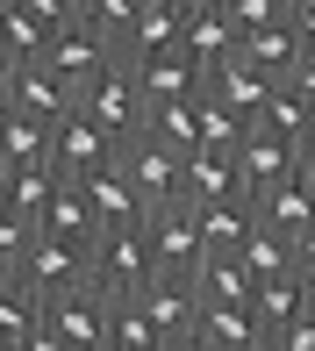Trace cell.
Returning <instances> with one entry per match:
<instances>
[{
	"instance_id": "42",
	"label": "cell",
	"mask_w": 315,
	"mask_h": 351,
	"mask_svg": "<svg viewBox=\"0 0 315 351\" xmlns=\"http://www.w3.org/2000/svg\"><path fill=\"white\" fill-rule=\"evenodd\" d=\"M8 79H14V51L0 43V93H8Z\"/></svg>"
},
{
	"instance_id": "28",
	"label": "cell",
	"mask_w": 315,
	"mask_h": 351,
	"mask_svg": "<svg viewBox=\"0 0 315 351\" xmlns=\"http://www.w3.org/2000/svg\"><path fill=\"white\" fill-rule=\"evenodd\" d=\"M101 344L108 351H165V337L151 330V315H144V301H108V330H101Z\"/></svg>"
},
{
	"instance_id": "47",
	"label": "cell",
	"mask_w": 315,
	"mask_h": 351,
	"mask_svg": "<svg viewBox=\"0 0 315 351\" xmlns=\"http://www.w3.org/2000/svg\"><path fill=\"white\" fill-rule=\"evenodd\" d=\"M0 122H8V93H0Z\"/></svg>"
},
{
	"instance_id": "37",
	"label": "cell",
	"mask_w": 315,
	"mask_h": 351,
	"mask_svg": "<svg viewBox=\"0 0 315 351\" xmlns=\"http://www.w3.org/2000/svg\"><path fill=\"white\" fill-rule=\"evenodd\" d=\"M273 351H315V308H301V315H294V323L273 337Z\"/></svg>"
},
{
	"instance_id": "6",
	"label": "cell",
	"mask_w": 315,
	"mask_h": 351,
	"mask_svg": "<svg viewBox=\"0 0 315 351\" xmlns=\"http://www.w3.org/2000/svg\"><path fill=\"white\" fill-rule=\"evenodd\" d=\"M14 280H22L29 294H36V308H43L51 294L93 280V273H86V244H72V237H43V230H36V244H29V258H22V273H14Z\"/></svg>"
},
{
	"instance_id": "10",
	"label": "cell",
	"mask_w": 315,
	"mask_h": 351,
	"mask_svg": "<svg viewBox=\"0 0 315 351\" xmlns=\"http://www.w3.org/2000/svg\"><path fill=\"white\" fill-rule=\"evenodd\" d=\"M229 158H236V180H244V201H258L265 186L294 180V143L273 136V130H244V143H236Z\"/></svg>"
},
{
	"instance_id": "19",
	"label": "cell",
	"mask_w": 315,
	"mask_h": 351,
	"mask_svg": "<svg viewBox=\"0 0 315 351\" xmlns=\"http://www.w3.org/2000/svg\"><path fill=\"white\" fill-rule=\"evenodd\" d=\"M194 337L229 344V351H265V330L251 323L244 301H201V308H194Z\"/></svg>"
},
{
	"instance_id": "27",
	"label": "cell",
	"mask_w": 315,
	"mask_h": 351,
	"mask_svg": "<svg viewBox=\"0 0 315 351\" xmlns=\"http://www.w3.org/2000/svg\"><path fill=\"white\" fill-rule=\"evenodd\" d=\"M251 222H258V215H251V201H201V208H194L201 251H236Z\"/></svg>"
},
{
	"instance_id": "41",
	"label": "cell",
	"mask_w": 315,
	"mask_h": 351,
	"mask_svg": "<svg viewBox=\"0 0 315 351\" xmlns=\"http://www.w3.org/2000/svg\"><path fill=\"white\" fill-rule=\"evenodd\" d=\"M29 351H72L65 337H51V330H29Z\"/></svg>"
},
{
	"instance_id": "23",
	"label": "cell",
	"mask_w": 315,
	"mask_h": 351,
	"mask_svg": "<svg viewBox=\"0 0 315 351\" xmlns=\"http://www.w3.org/2000/svg\"><path fill=\"white\" fill-rule=\"evenodd\" d=\"M51 194H58V172H51V165H22V172H0V208H8V215H22V222H43Z\"/></svg>"
},
{
	"instance_id": "51",
	"label": "cell",
	"mask_w": 315,
	"mask_h": 351,
	"mask_svg": "<svg viewBox=\"0 0 315 351\" xmlns=\"http://www.w3.org/2000/svg\"><path fill=\"white\" fill-rule=\"evenodd\" d=\"M265 351H273V344H265Z\"/></svg>"
},
{
	"instance_id": "35",
	"label": "cell",
	"mask_w": 315,
	"mask_h": 351,
	"mask_svg": "<svg viewBox=\"0 0 315 351\" xmlns=\"http://www.w3.org/2000/svg\"><path fill=\"white\" fill-rule=\"evenodd\" d=\"M229 22H236V36H251V29H265V22H287V8L279 0H229Z\"/></svg>"
},
{
	"instance_id": "49",
	"label": "cell",
	"mask_w": 315,
	"mask_h": 351,
	"mask_svg": "<svg viewBox=\"0 0 315 351\" xmlns=\"http://www.w3.org/2000/svg\"><path fill=\"white\" fill-rule=\"evenodd\" d=\"M172 8H186V0H172Z\"/></svg>"
},
{
	"instance_id": "14",
	"label": "cell",
	"mask_w": 315,
	"mask_h": 351,
	"mask_svg": "<svg viewBox=\"0 0 315 351\" xmlns=\"http://www.w3.org/2000/svg\"><path fill=\"white\" fill-rule=\"evenodd\" d=\"M8 108L29 115V122H58V115H72V86L29 58V65H14V79H8Z\"/></svg>"
},
{
	"instance_id": "45",
	"label": "cell",
	"mask_w": 315,
	"mask_h": 351,
	"mask_svg": "<svg viewBox=\"0 0 315 351\" xmlns=\"http://www.w3.org/2000/svg\"><path fill=\"white\" fill-rule=\"evenodd\" d=\"M0 351H29V337H0Z\"/></svg>"
},
{
	"instance_id": "8",
	"label": "cell",
	"mask_w": 315,
	"mask_h": 351,
	"mask_svg": "<svg viewBox=\"0 0 315 351\" xmlns=\"http://www.w3.org/2000/svg\"><path fill=\"white\" fill-rule=\"evenodd\" d=\"M108 58H115V51H108V43L93 36L86 22H65V29H51V43L36 51V65H43V72H58V79H65V86L79 93V86H86L93 72L108 65Z\"/></svg>"
},
{
	"instance_id": "43",
	"label": "cell",
	"mask_w": 315,
	"mask_h": 351,
	"mask_svg": "<svg viewBox=\"0 0 315 351\" xmlns=\"http://www.w3.org/2000/svg\"><path fill=\"white\" fill-rule=\"evenodd\" d=\"M294 180H301V194H308V215H315V172H294Z\"/></svg>"
},
{
	"instance_id": "24",
	"label": "cell",
	"mask_w": 315,
	"mask_h": 351,
	"mask_svg": "<svg viewBox=\"0 0 315 351\" xmlns=\"http://www.w3.org/2000/svg\"><path fill=\"white\" fill-rule=\"evenodd\" d=\"M236 265H244L251 280H287V273H294V237H279V230H265V222H251L244 244H236Z\"/></svg>"
},
{
	"instance_id": "46",
	"label": "cell",
	"mask_w": 315,
	"mask_h": 351,
	"mask_svg": "<svg viewBox=\"0 0 315 351\" xmlns=\"http://www.w3.org/2000/svg\"><path fill=\"white\" fill-rule=\"evenodd\" d=\"M186 8H229V0H186Z\"/></svg>"
},
{
	"instance_id": "48",
	"label": "cell",
	"mask_w": 315,
	"mask_h": 351,
	"mask_svg": "<svg viewBox=\"0 0 315 351\" xmlns=\"http://www.w3.org/2000/svg\"><path fill=\"white\" fill-rule=\"evenodd\" d=\"M279 8H294V0H279Z\"/></svg>"
},
{
	"instance_id": "7",
	"label": "cell",
	"mask_w": 315,
	"mask_h": 351,
	"mask_svg": "<svg viewBox=\"0 0 315 351\" xmlns=\"http://www.w3.org/2000/svg\"><path fill=\"white\" fill-rule=\"evenodd\" d=\"M108 158H115V136H108L93 115L72 108V115L51 122V172H58V180H86V172L108 165Z\"/></svg>"
},
{
	"instance_id": "22",
	"label": "cell",
	"mask_w": 315,
	"mask_h": 351,
	"mask_svg": "<svg viewBox=\"0 0 315 351\" xmlns=\"http://www.w3.org/2000/svg\"><path fill=\"white\" fill-rule=\"evenodd\" d=\"M36 230L43 237H72V244H93L101 222H93V208H86V186H79V180H58V194H51V208H43Z\"/></svg>"
},
{
	"instance_id": "18",
	"label": "cell",
	"mask_w": 315,
	"mask_h": 351,
	"mask_svg": "<svg viewBox=\"0 0 315 351\" xmlns=\"http://www.w3.org/2000/svg\"><path fill=\"white\" fill-rule=\"evenodd\" d=\"M136 301H144L151 330H158V337H165V351L194 337V294H186V280H151V287H144V294H136Z\"/></svg>"
},
{
	"instance_id": "25",
	"label": "cell",
	"mask_w": 315,
	"mask_h": 351,
	"mask_svg": "<svg viewBox=\"0 0 315 351\" xmlns=\"http://www.w3.org/2000/svg\"><path fill=\"white\" fill-rule=\"evenodd\" d=\"M22 165H51V122H29L8 108V122H0V172H22Z\"/></svg>"
},
{
	"instance_id": "33",
	"label": "cell",
	"mask_w": 315,
	"mask_h": 351,
	"mask_svg": "<svg viewBox=\"0 0 315 351\" xmlns=\"http://www.w3.org/2000/svg\"><path fill=\"white\" fill-rule=\"evenodd\" d=\"M144 130L165 143V151H194V101H172V108H151Z\"/></svg>"
},
{
	"instance_id": "9",
	"label": "cell",
	"mask_w": 315,
	"mask_h": 351,
	"mask_svg": "<svg viewBox=\"0 0 315 351\" xmlns=\"http://www.w3.org/2000/svg\"><path fill=\"white\" fill-rule=\"evenodd\" d=\"M122 65H129V58H122ZM129 79H136V93H144V108H172V101H194V93H201V65H194L186 51L136 58Z\"/></svg>"
},
{
	"instance_id": "50",
	"label": "cell",
	"mask_w": 315,
	"mask_h": 351,
	"mask_svg": "<svg viewBox=\"0 0 315 351\" xmlns=\"http://www.w3.org/2000/svg\"><path fill=\"white\" fill-rule=\"evenodd\" d=\"M72 8H79V0H72Z\"/></svg>"
},
{
	"instance_id": "5",
	"label": "cell",
	"mask_w": 315,
	"mask_h": 351,
	"mask_svg": "<svg viewBox=\"0 0 315 351\" xmlns=\"http://www.w3.org/2000/svg\"><path fill=\"white\" fill-rule=\"evenodd\" d=\"M144 244H151V273L158 280H186L201 265V230H194V208L172 201V208L144 215Z\"/></svg>"
},
{
	"instance_id": "15",
	"label": "cell",
	"mask_w": 315,
	"mask_h": 351,
	"mask_svg": "<svg viewBox=\"0 0 315 351\" xmlns=\"http://www.w3.org/2000/svg\"><path fill=\"white\" fill-rule=\"evenodd\" d=\"M244 308H251V323L265 330V344H273L279 330H287L294 315L308 308V287L294 280V273H287V280H251V294H244Z\"/></svg>"
},
{
	"instance_id": "13",
	"label": "cell",
	"mask_w": 315,
	"mask_h": 351,
	"mask_svg": "<svg viewBox=\"0 0 315 351\" xmlns=\"http://www.w3.org/2000/svg\"><path fill=\"white\" fill-rule=\"evenodd\" d=\"M179 14L186 8H172V0H136V14H129V29H122V43H115V58H158V51H179Z\"/></svg>"
},
{
	"instance_id": "3",
	"label": "cell",
	"mask_w": 315,
	"mask_h": 351,
	"mask_svg": "<svg viewBox=\"0 0 315 351\" xmlns=\"http://www.w3.org/2000/svg\"><path fill=\"white\" fill-rule=\"evenodd\" d=\"M115 165H122V180H129V194H136L144 215H158V208L179 201V151H165L151 130L144 136H122L115 143Z\"/></svg>"
},
{
	"instance_id": "17",
	"label": "cell",
	"mask_w": 315,
	"mask_h": 351,
	"mask_svg": "<svg viewBox=\"0 0 315 351\" xmlns=\"http://www.w3.org/2000/svg\"><path fill=\"white\" fill-rule=\"evenodd\" d=\"M86 208H93V222L101 230H129V222H144V208H136V194H129V180H122V165L108 158L101 172H86Z\"/></svg>"
},
{
	"instance_id": "32",
	"label": "cell",
	"mask_w": 315,
	"mask_h": 351,
	"mask_svg": "<svg viewBox=\"0 0 315 351\" xmlns=\"http://www.w3.org/2000/svg\"><path fill=\"white\" fill-rule=\"evenodd\" d=\"M36 330V294L14 273H0V337H29Z\"/></svg>"
},
{
	"instance_id": "4",
	"label": "cell",
	"mask_w": 315,
	"mask_h": 351,
	"mask_svg": "<svg viewBox=\"0 0 315 351\" xmlns=\"http://www.w3.org/2000/svg\"><path fill=\"white\" fill-rule=\"evenodd\" d=\"M36 330H51V337H65L72 351H101V330H108V294L93 280L65 287V294H51L36 308Z\"/></svg>"
},
{
	"instance_id": "34",
	"label": "cell",
	"mask_w": 315,
	"mask_h": 351,
	"mask_svg": "<svg viewBox=\"0 0 315 351\" xmlns=\"http://www.w3.org/2000/svg\"><path fill=\"white\" fill-rule=\"evenodd\" d=\"M29 244H36V222H22V215H8V208H0V273H22Z\"/></svg>"
},
{
	"instance_id": "29",
	"label": "cell",
	"mask_w": 315,
	"mask_h": 351,
	"mask_svg": "<svg viewBox=\"0 0 315 351\" xmlns=\"http://www.w3.org/2000/svg\"><path fill=\"white\" fill-rule=\"evenodd\" d=\"M244 130L251 122L236 115V108H223L215 93H194V151H236Z\"/></svg>"
},
{
	"instance_id": "31",
	"label": "cell",
	"mask_w": 315,
	"mask_h": 351,
	"mask_svg": "<svg viewBox=\"0 0 315 351\" xmlns=\"http://www.w3.org/2000/svg\"><path fill=\"white\" fill-rule=\"evenodd\" d=\"M129 14H136V0H79V8H72V22H86L93 36L115 51V43H122V29H129Z\"/></svg>"
},
{
	"instance_id": "1",
	"label": "cell",
	"mask_w": 315,
	"mask_h": 351,
	"mask_svg": "<svg viewBox=\"0 0 315 351\" xmlns=\"http://www.w3.org/2000/svg\"><path fill=\"white\" fill-rule=\"evenodd\" d=\"M86 273H93V287H101L108 301H129V294H144V287L158 280V273H151L144 222H129V230H101V237L86 244Z\"/></svg>"
},
{
	"instance_id": "11",
	"label": "cell",
	"mask_w": 315,
	"mask_h": 351,
	"mask_svg": "<svg viewBox=\"0 0 315 351\" xmlns=\"http://www.w3.org/2000/svg\"><path fill=\"white\" fill-rule=\"evenodd\" d=\"M236 43H244V36H236V22H229L223 8H186L179 14V51L201 65V79H208L215 65H229Z\"/></svg>"
},
{
	"instance_id": "38",
	"label": "cell",
	"mask_w": 315,
	"mask_h": 351,
	"mask_svg": "<svg viewBox=\"0 0 315 351\" xmlns=\"http://www.w3.org/2000/svg\"><path fill=\"white\" fill-rule=\"evenodd\" d=\"M294 280H301L308 294H315V230H301V237H294Z\"/></svg>"
},
{
	"instance_id": "20",
	"label": "cell",
	"mask_w": 315,
	"mask_h": 351,
	"mask_svg": "<svg viewBox=\"0 0 315 351\" xmlns=\"http://www.w3.org/2000/svg\"><path fill=\"white\" fill-rule=\"evenodd\" d=\"M186 294H194V308H201V301H244L251 273L236 265V251H201V265L186 273Z\"/></svg>"
},
{
	"instance_id": "16",
	"label": "cell",
	"mask_w": 315,
	"mask_h": 351,
	"mask_svg": "<svg viewBox=\"0 0 315 351\" xmlns=\"http://www.w3.org/2000/svg\"><path fill=\"white\" fill-rule=\"evenodd\" d=\"M236 58H244L258 79H287L294 72V58H301V36H294V22H265V29H251L244 43H236Z\"/></svg>"
},
{
	"instance_id": "30",
	"label": "cell",
	"mask_w": 315,
	"mask_h": 351,
	"mask_svg": "<svg viewBox=\"0 0 315 351\" xmlns=\"http://www.w3.org/2000/svg\"><path fill=\"white\" fill-rule=\"evenodd\" d=\"M308 108L301 101H294V86H273V93H265V108H258V115H251V130H273V136H287V143H301V130H308Z\"/></svg>"
},
{
	"instance_id": "21",
	"label": "cell",
	"mask_w": 315,
	"mask_h": 351,
	"mask_svg": "<svg viewBox=\"0 0 315 351\" xmlns=\"http://www.w3.org/2000/svg\"><path fill=\"white\" fill-rule=\"evenodd\" d=\"M201 93H215L223 108H236V115L251 122V115L265 108V93H273V79H258V72L244 65V58H229V65H215L208 79H201Z\"/></svg>"
},
{
	"instance_id": "52",
	"label": "cell",
	"mask_w": 315,
	"mask_h": 351,
	"mask_svg": "<svg viewBox=\"0 0 315 351\" xmlns=\"http://www.w3.org/2000/svg\"><path fill=\"white\" fill-rule=\"evenodd\" d=\"M101 351H108V344H101Z\"/></svg>"
},
{
	"instance_id": "44",
	"label": "cell",
	"mask_w": 315,
	"mask_h": 351,
	"mask_svg": "<svg viewBox=\"0 0 315 351\" xmlns=\"http://www.w3.org/2000/svg\"><path fill=\"white\" fill-rule=\"evenodd\" d=\"M179 351H229V344H208V337H186Z\"/></svg>"
},
{
	"instance_id": "39",
	"label": "cell",
	"mask_w": 315,
	"mask_h": 351,
	"mask_svg": "<svg viewBox=\"0 0 315 351\" xmlns=\"http://www.w3.org/2000/svg\"><path fill=\"white\" fill-rule=\"evenodd\" d=\"M287 22H294V36H301V51H315V0H294Z\"/></svg>"
},
{
	"instance_id": "36",
	"label": "cell",
	"mask_w": 315,
	"mask_h": 351,
	"mask_svg": "<svg viewBox=\"0 0 315 351\" xmlns=\"http://www.w3.org/2000/svg\"><path fill=\"white\" fill-rule=\"evenodd\" d=\"M279 86H294V101H301L308 115H315V51H301V58H294V72L279 79Z\"/></svg>"
},
{
	"instance_id": "40",
	"label": "cell",
	"mask_w": 315,
	"mask_h": 351,
	"mask_svg": "<svg viewBox=\"0 0 315 351\" xmlns=\"http://www.w3.org/2000/svg\"><path fill=\"white\" fill-rule=\"evenodd\" d=\"M294 172H315V122L301 130V143H294Z\"/></svg>"
},
{
	"instance_id": "2",
	"label": "cell",
	"mask_w": 315,
	"mask_h": 351,
	"mask_svg": "<svg viewBox=\"0 0 315 351\" xmlns=\"http://www.w3.org/2000/svg\"><path fill=\"white\" fill-rule=\"evenodd\" d=\"M72 108H79V115H93L115 143H122V136H144V122H151V108H144V93H136V79H129L122 58H108V65L72 93Z\"/></svg>"
},
{
	"instance_id": "12",
	"label": "cell",
	"mask_w": 315,
	"mask_h": 351,
	"mask_svg": "<svg viewBox=\"0 0 315 351\" xmlns=\"http://www.w3.org/2000/svg\"><path fill=\"white\" fill-rule=\"evenodd\" d=\"M179 201L201 208V201H244V180H236L229 151H179Z\"/></svg>"
},
{
	"instance_id": "26",
	"label": "cell",
	"mask_w": 315,
	"mask_h": 351,
	"mask_svg": "<svg viewBox=\"0 0 315 351\" xmlns=\"http://www.w3.org/2000/svg\"><path fill=\"white\" fill-rule=\"evenodd\" d=\"M251 215H258L265 230H279V237H301V230H315V215H308V194H301V180H279V186H265V194L251 201Z\"/></svg>"
}]
</instances>
